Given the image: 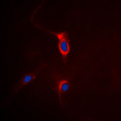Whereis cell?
Listing matches in <instances>:
<instances>
[{"mask_svg": "<svg viewBox=\"0 0 121 121\" xmlns=\"http://www.w3.org/2000/svg\"><path fill=\"white\" fill-rule=\"evenodd\" d=\"M58 48L60 51V54L62 55V57L63 58L64 62L65 64L66 61V58L67 55L70 53V40L69 38H64V39L59 41L58 43Z\"/></svg>", "mask_w": 121, "mask_h": 121, "instance_id": "obj_1", "label": "cell"}, {"mask_svg": "<svg viewBox=\"0 0 121 121\" xmlns=\"http://www.w3.org/2000/svg\"><path fill=\"white\" fill-rule=\"evenodd\" d=\"M39 70H40L39 69H38L37 71L35 72L34 73H29V74H26V75L22 79V80H21V82H20L19 86H18V88H17V89H18L17 90L20 89L21 87L24 86L25 85L28 84L29 83H30V82L32 81H33V80L36 77V76L38 75V74L39 72Z\"/></svg>", "mask_w": 121, "mask_h": 121, "instance_id": "obj_2", "label": "cell"}, {"mask_svg": "<svg viewBox=\"0 0 121 121\" xmlns=\"http://www.w3.org/2000/svg\"><path fill=\"white\" fill-rule=\"evenodd\" d=\"M69 83L67 79H62L59 81L57 84V91L58 93L59 99L60 100V96L62 92H65L69 90Z\"/></svg>", "mask_w": 121, "mask_h": 121, "instance_id": "obj_3", "label": "cell"}, {"mask_svg": "<svg viewBox=\"0 0 121 121\" xmlns=\"http://www.w3.org/2000/svg\"><path fill=\"white\" fill-rule=\"evenodd\" d=\"M52 34L55 35L57 36L58 39H59V41H60V40L64 39V38H66L68 37V35L67 32H61V33H54V32H50Z\"/></svg>", "mask_w": 121, "mask_h": 121, "instance_id": "obj_4", "label": "cell"}]
</instances>
